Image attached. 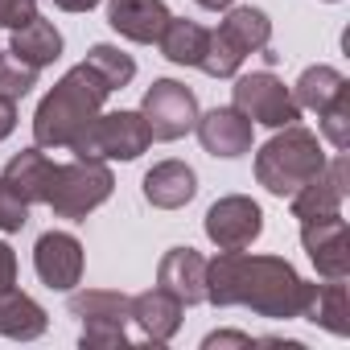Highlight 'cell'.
Returning a JSON list of instances; mask_svg holds the SVG:
<instances>
[{
	"mask_svg": "<svg viewBox=\"0 0 350 350\" xmlns=\"http://www.w3.org/2000/svg\"><path fill=\"white\" fill-rule=\"evenodd\" d=\"M313 280H305L280 256H247V252H219L206 260V301L219 309L243 305L272 321H293L305 313Z\"/></svg>",
	"mask_w": 350,
	"mask_h": 350,
	"instance_id": "cell-1",
	"label": "cell"
},
{
	"mask_svg": "<svg viewBox=\"0 0 350 350\" xmlns=\"http://www.w3.org/2000/svg\"><path fill=\"white\" fill-rule=\"evenodd\" d=\"M107 95H111V87L91 62L70 66L54 83V91L38 103V111H33V140L42 148H75V140L99 120Z\"/></svg>",
	"mask_w": 350,
	"mask_h": 350,
	"instance_id": "cell-2",
	"label": "cell"
},
{
	"mask_svg": "<svg viewBox=\"0 0 350 350\" xmlns=\"http://www.w3.org/2000/svg\"><path fill=\"white\" fill-rule=\"evenodd\" d=\"M325 161L329 157L321 152L317 132L288 124V128H276V136L256 152V182L276 198H293Z\"/></svg>",
	"mask_w": 350,
	"mask_h": 350,
	"instance_id": "cell-3",
	"label": "cell"
},
{
	"mask_svg": "<svg viewBox=\"0 0 350 350\" xmlns=\"http://www.w3.org/2000/svg\"><path fill=\"white\" fill-rule=\"evenodd\" d=\"M111 190H116V178H111L107 161H95V157H75L70 165H58L46 206H50L58 219L83 223L95 206H103V202L111 198Z\"/></svg>",
	"mask_w": 350,
	"mask_h": 350,
	"instance_id": "cell-4",
	"label": "cell"
},
{
	"mask_svg": "<svg viewBox=\"0 0 350 350\" xmlns=\"http://www.w3.org/2000/svg\"><path fill=\"white\" fill-rule=\"evenodd\" d=\"M152 132L140 111H99V120L75 140V157H95V161H136L148 152Z\"/></svg>",
	"mask_w": 350,
	"mask_h": 350,
	"instance_id": "cell-5",
	"label": "cell"
},
{
	"mask_svg": "<svg viewBox=\"0 0 350 350\" xmlns=\"http://www.w3.org/2000/svg\"><path fill=\"white\" fill-rule=\"evenodd\" d=\"M231 91H235V95H231V99H235L231 107H239L252 124H264V128H288V124L301 120V107H297L293 91H288L272 70H252V75L235 79Z\"/></svg>",
	"mask_w": 350,
	"mask_h": 350,
	"instance_id": "cell-6",
	"label": "cell"
},
{
	"mask_svg": "<svg viewBox=\"0 0 350 350\" xmlns=\"http://www.w3.org/2000/svg\"><path fill=\"white\" fill-rule=\"evenodd\" d=\"M140 116L152 132V140H182L186 132H194L198 124V99L186 83L178 79H157L148 91H144V103H140Z\"/></svg>",
	"mask_w": 350,
	"mask_h": 350,
	"instance_id": "cell-7",
	"label": "cell"
},
{
	"mask_svg": "<svg viewBox=\"0 0 350 350\" xmlns=\"http://www.w3.org/2000/svg\"><path fill=\"white\" fill-rule=\"evenodd\" d=\"M206 239L219 247V252H243L260 239L264 231V211L260 202L243 198V194H227L219 198L211 211H206Z\"/></svg>",
	"mask_w": 350,
	"mask_h": 350,
	"instance_id": "cell-8",
	"label": "cell"
},
{
	"mask_svg": "<svg viewBox=\"0 0 350 350\" xmlns=\"http://www.w3.org/2000/svg\"><path fill=\"white\" fill-rule=\"evenodd\" d=\"M301 243H305L317 276L346 280V272H350V231H346L342 211L338 215H321V219H305L301 223Z\"/></svg>",
	"mask_w": 350,
	"mask_h": 350,
	"instance_id": "cell-9",
	"label": "cell"
},
{
	"mask_svg": "<svg viewBox=\"0 0 350 350\" xmlns=\"http://www.w3.org/2000/svg\"><path fill=\"white\" fill-rule=\"evenodd\" d=\"M33 268L46 288L70 293L83 280V243L70 231H46L33 247Z\"/></svg>",
	"mask_w": 350,
	"mask_h": 350,
	"instance_id": "cell-10",
	"label": "cell"
},
{
	"mask_svg": "<svg viewBox=\"0 0 350 350\" xmlns=\"http://www.w3.org/2000/svg\"><path fill=\"white\" fill-rule=\"evenodd\" d=\"M346 152H338L334 161H325L313 178L293 194V219H321V215H338L342 211V198H346Z\"/></svg>",
	"mask_w": 350,
	"mask_h": 350,
	"instance_id": "cell-11",
	"label": "cell"
},
{
	"mask_svg": "<svg viewBox=\"0 0 350 350\" xmlns=\"http://www.w3.org/2000/svg\"><path fill=\"white\" fill-rule=\"evenodd\" d=\"M157 284L173 293L182 305L206 301V256L194 247H169L157 264Z\"/></svg>",
	"mask_w": 350,
	"mask_h": 350,
	"instance_id": "cell-12",
	"label": "cell"
},
{
	"mask_svg": "<svg viewBox=\"0 0 350 350\" xmlns=\"http://www.w3.org/2000/svg\"><path fill=\"white\" fill-rule=\"evenodd\" d=\"M169 9H165V0H107V25L136 42V46H152L165 25H169Z\"/></svg>",
	"mask_w": 350,
	"mask_h": 350,
	"instance_id": "cell-13",
	"label": "cell"
},
{
	"mask_svg": "<svg viewBox=\"0 0 350 350\" xmlns=\"http://www.w3.org/2000/svg\"><path fill=\"white\" fill-rule=\"evenodd\" d=\"M198 140L211 157H243L252 152V120L239 107H215L206 116H198Z\"/></svg>",
	"mask_w": 350,
	"mask_h": 350,
	"instance_id": "cell-14",
	"label": "cell"
},
{
	"mask_svg": "<svg viewBox=\"0 0 350 350\" xmlns=\"http://www.w3.org/2000/svg\"><path fill=\"white\" fill-rule=\"evenodd\" d=\"M54 173H58V165L42 152V144H33V148H21L9 165H5V173H0V182H5L21 202H29V206H38V202H46L50 198V186H54Z\"/></svg>",
	"mask_w": 350,
	"mask_h": 350,
	"instance_id": "cell-15",
	"label": "cell"
},
{
	"mask_svg": "<svg viewBox=\"0 0 350 350\" xmlns=\"http://www.w3.org/2000/svg\"><path fill=\"white\" fill-rule=\"evenodd\" d=\"M182 309L186 305L173 297V293H165L161 284L148 288V293H140V297H132V321L140 325V334L152 346H165L173 334L182 329Z\"/></svg>",
	"mask_w": 350,
	"mask_h": 350,
	"instance_id": "cell-16",
	"label": "cell"
},
{
	"mask_svg": "<svg viewBox=\"0 0 350 350\" xmlns=\"http://www.w3.org/2000/svg\"><path fill=\"white\" fill-rule=\"evenodd\" d=\"M198 194V173L186 161H161L144 173V198L157 211H178Z\"/></svg>",
	"mask_w": 350,
	"mask_h": 350,
	"instance_id": "cell-17",
	"label": "cell"
},
{
	"mask_svg": "<svg viewBox=\"0 0 350 350\" xmlns=\"http://www.w3.org/2000/svg\"><path fill=\"white\" fill-rule=\"evenodd\" d=\"M9 54H13L17 62H25V66L42 70V66H50V62L62 58V33L54 29V21H46V17H29L21 29H13Z\"/></svg>",
	"mask_w": 350,
	"mask_h": 350,
	"instance_id": "cell-18",
	"label": "cell"
},
{
	"mask_svg": "<svg viewBox=\"0 0 350 350\" xmlns=\"http://www.w3.org/2000/svg\"><path fill=\"white\" fill-rule=\"evenodd\" d=\"M46 325H50V317H46V309L29 293H21V288L0 293V334H5V338L33 342V338L46 334Z\"/></svg>",
	"mask_w": 350,
	"mask_h": 350,
	"instance_id": "cell-19",
	"label": "cell"
},
{
	"mask_svg": "<svg viewBox=\"0 0 350 350\" xmlns=\"http://www.w3.org/2000/svg\"><path fill=\"white\" fill-rule=\"evenodd\" d=\"M301 317L313 321V325H321V329H329V334H338V338H346V334H350V301H346V284H342V280L313 284L309 305H305Z\"/></svg>",
	"mask_w": 350,
	"mask_h": 350,
	"instance_id": "cell-20",
	"label": "cell"
},
{
	"mask_svg": "<svg viewBox=\"0 0 350 350\" xmlns=\"http://www.w3.org/2000/svg\"><path fill=\"white\" fill-rule=\"evenodd\" d=\"M206 38L211 29H202L198 21H186V17H169L165 33L157 38L161 54L173 62V66H198L202 54H206Z\"/></svg>",
	"mask_w": 350,
	"mask_h": 350,
	"instance_id": "cell-21",
	"label": "cell"
},
{
	"mask_svg": "<svg viewBox=\"0 0 350 350\" xmlns=\"http://www.w3.org/2000/svg\"><path fill=\"white\" fill-rule=\"evenodd\" d=\"M219 33H223V38L247 58V54H256V50L268 46V38H272V21H268V13L243 5V9H227V21L219 25Z\"/></svg>",
	"mask_w": 350,
	"mask_h": 350,
	"instance_id": "cell-22",
	"label": "cell"
},
{
	"mask_svg": "<svg viewBox=\"0 0 350 350\" xmlns=\"http://www.w3.org/2000/svg\"><path fill=\"white\" fill-rule=\"evenodd\" d=\"M66 309H70L79 321H120V325L132 321V297L111 293V288H83V293H70Z\"/></svg>",
	"mask_w": 350,
	"mask_h": 350,
	"instance_id": "cell-23",
	"label": "cell"
},
{
	"mask_svg": "<svg viewBox=\"0 0 350 350\" xmlns=\"http://www.w3.org/2000/svg\"><path fill=\"white\" fill-rule=\"evenodd\" d=\"M342 91H350V83H346V75H342V70H334V66H309V70L297 79L293 99H297V107L325 111Z\"/></svg>",
	"mask_w": 350,
	"mask_h": 350,
	"instance_id": "cell-24",
	"label": "cell"
},
{
	"mask_svg": "<svg viewBox=\"0 0 350 350\" xmlns=\"http://www.w3.org/2000/svg\"><path fill=\"white\" fill-rule=\"evenodd\" d=\"M87 62H91V66H95V70L107 79V87H111V91H124V87L132 83V75H136V62H132L124 50H116V46H103V42L87 50Z\"/></svg>",
	"mask_w": 350,
	"mask_h": 350,
	"instance_id": "cell-25",
	"label": "cell"
},
{
	"mask_svg": "<svg viewBox=\"0 0 350 350\" xmlns=\"http://www.w3.org/2000/svg\"><path fill=\"white\" fill-rule=\"evenodd\" d=\"M239 66H243V54H239V50H235L219 29H211V38H206V54H202L198 70H202V75H211V79H231Z\"/></svg>",
	"mask_w": 350,
	"mask_h": 350,
	"instance_id": "cell-26",
	"label": "cell"
},
{
	"mask_svg": "<svg viewBox=\"0 0 350 350\" xmlns=\"http://www.w3.org/2000/svg\"><path fill=\"white\" fill-rule=\"evenodd\" d=\"M317 120H321V136L338 152H346L350 148V91H342L325 111H317Z\"/></svg>",
	"mask_w": 350,
	"mask_h": 350,
	"instance_id": "cell-27",
	"label": "cell"
},
{
	"mask_svg": "<svg viewBox=\"0 0 350 350\" xmlns=\"http://www.w3.org/2000/svg\"><path fill=\"white\" fill-rule=\"evenodd\" d=\"M38 87V70L33 66H25V62H0V95H5V99H25L29 91Z\"/></svg>",
	"mask_w": 350,
	"mask_h": 350,
	"instance_id": "cell-28",
	"label": "cell"
},
{
	"mask_svg": "<svg viewBox=\"0 0 350 350\" xmlns=\"http://www.w3.org/2000/svg\"><path fill=\"white\" fill-rule=\"evenodd\" d=\"M79 346L83 350H116V346H128V334L120 321H83Z\"/></svg>",
	"mask_w": 350,
	"mask_h": 350,
	"instance_id": "cell-29",
	"label": "cell"
},
{
	"mask_svg": "<svg viewBox=\"0 0 350 350\" xmlns=\"http://www.w3.org/2000/svg\"><path fill=\"white\" fill-rule=\"evenodd\" d=\"M25 223H29V202H21L5 182H0V231L13 235V231H21Z\"/></svg>",
	"mask_w": 350,
	"mask_h": 350,
	"instance_id": "cell-30",
	"label": "cell"
},
{
	"mask_svg": "<svg viewBox=\"0 0 350 350\" xmlns=\"http://www.w3.org/2000/svg\"><path fill=\"white\" fill-rule=\"evenodd\" d=\"M29 17H38V0H0V29H21Z\"/></svg>",
	"mask_w": 350,
	"mask_h": 350,
	"instance_id": "cell-31",
	"label": "cell"
},
{
	"mask_svg": "<svg viewBox=\"0 0 350 350\" xmlns=\"http://www.w3.org/2000/svg\"><path fill=\"white\" fill-rule=\"evenodd\" d=\"M17 288V252L0 239V293H9Z\"/></svg>",
	"mask_w": 350,
	"mask_h": 350,
	"instance_id": "cell-32",
	"label": "cell"
},
{
	"mask_svg": "<svg viewBox=\"0 0 350 350\" xmlns=\"http://www.w3.org/2000/svg\"><path fill=\"white\" fill-rule=\"evenodd\" d=\"M206 350H219V346H256L247 334H235V329H219V334H206V342H202Z\"/></svg>",
	"mask_w": 350,
	"mask_h": 350,
	"instance_id": "cell-33",
	"label": "cell"
},
{
	"mask_svg": "<svg viewBox=\"0 0 350 350\" xmlns=\"http://www.w3.org/2000/svg\"><path fill=\"white\" fill-rule=\"evenodd\" d=\"M13 128H17V103L0 95V140H5Z\"/></svg>",
	"mask_w": 350,
	"mask_h": 350,
	"instance_id": "cell-34",
	"label": "cell"
},
{
	"mask_svg": "<svg viewBox=\"0 0 350 350\" xmlns=\"http://www.w3.org/2000/svg\"><path fill=\"white\" fill-rule=\"evenodd\" d=\"M54 5H58L62 13H91L99 0H54Z\"/></svg>",
	"mask_w": 350,
	"mask_h": 350,
	"instance_id": "cell-35",
	"label": "cell"
},
{
	"mask_svg": "<svg viewBox=\"0 0 350 350\" xmlns=\"http://www.w3.org/2000/svg\"><path fill=\"white\" fill-rule=\"evenodd\" d=\"M198 5H202V9H211V13H219V9H231L235 0H198Z\"/></svg>",
	"mask_w": 350,
	"mask_h": 350,
	"instance_id": "cell-36",
	"label": "cell"
},
{
	"mask_svg": "<svg viewBox=\"0 0 350 350\" xmlns=\"http://www.w3.org/2000/svg\"><path fill=\"white\" fill-rule=\"evenodd\" d=\"M0 62H5V54H0Z\"/></svg>",
	"mask_w": 350,
	"mask_h": 350,
	"instance_id": "cell-37",
	"label": "cell"
}]
</instances>
